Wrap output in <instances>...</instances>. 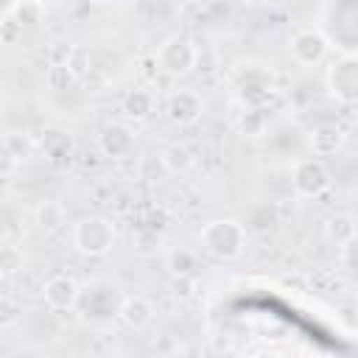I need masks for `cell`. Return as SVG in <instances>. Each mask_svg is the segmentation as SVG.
Wrapping results in <instances>:
<instances>
[{"label":"cell","instance_id":"cell-1","mask_svg":"<svg viewBox=\"0 0 358 358\" xmlns=\"http://www.w3.org/2000/svg\"><path fill=\"white\" fill-rule=\"evenodd\" d=\"M199 246L218 260H232L246 246V227L235 218H215L199 232Z\"/></svg>","mask_w":358,"mask_h":358},{"label":"cell","instance_id":"cell-2","mask_svg":"<svg viewBox=\"0 0 358 358\" xmlns=\"http://www.w3.org/2000/svg\"><path fill=\"white\" fill-rule=\"evenodd\" d=\"M120 302H123V294L117 285L106 282V280H95L90 282L87 288L78 291V302L76 308L81 310V319L90 322V324H106L117 316L120 310Z\"/></svg>","mask_w":358,"mask_h":358},{"label":"cell","instance_id":"cell-3","mask_svg":"<svg viewBox=\"0 0 358 358\" xmlns=\"http://www.w3.org/2000/svg\"><path fill=\"white\" fill-rule=\"evenodd\" d=\"M115 243V227L109 218L103 215H90V218H81L76 227H73V246L81 252V255H90V257H101L112 249Z\"/></svg>","mask_w":358,"mask_h":358},{"label":"cell","instance_id":"cell-4","mask_svg":"<svg viewBox=\"0 0 358 358\" xmlns=\"http://www.w3.org/2000/svg\"><path fill=\"white\" fill-rule=\"evenodd\" d=\"M157 64H159L162 73H168L173 78L187 76L199 64V48L187 36H171L157 50Z\"/></svg>","mask_w":358,"mask_h":358},{"label":"cell","instance_id":"cell-5","mask_svg":"<svg viewBox=\"0 0 358 358\" xmlns=\"http://www.w3.org/2000/svg\"><path fill=\"white\" fill-rule=\"evenodd\" d=\"M291 185L296 190V196L302 199H316L322 196L327 187H330V173L324 168L322 159L316 157H305L294 165V176H291Z\"/></svg>","mask_w":358,"mask_h":358},{"label":"cell","instance_id":"cell-6","mask_svg":"<svg viewBox=\"0 0 358 358\" xmlns=\"http://www.w3.org/2000/svg\"><path fill=\"white\" fill-rule=\"evenodd\" d=\"M327 87L333 92L336 101L341 103H352L355 101V90H358V67H355V56L344 53L338 62L330 64L327 70Z\"/></svg>","mask_w":358,"mask_h":358},{"label":"cell","instance_id":"cell-7","mask_svg":"<svg viewBox=\"0 0 358 358\" xmlns=\"http://www.w3.org/2000/svg\"><path fill=\"white\" fill-rule=\"evenodd\" d=\"M39 291H42L45 305L59 313V310H73V308H76L81 285H78L73 277H67V274H56V277H50Z\"/></svg>","mask_w":358,"mask_h":358},{"label":"cell","instance_id":"cell-8","mask_svg":"<svg viewBox=\"0 0 358 358\" xmlns=\"http://www.w3.org/2000/svg\"><path fill=\"white\" fill-rule=\"evenodd\" d=\"M165 112H168L171 123H176V126H193L201 117V112H204V101L193 90H176V92H171V98L165 103Z\"/></svg>","mask_w":358,"mask_h":358},{"label":"cell","instance_id":"cell-9","mask_svg":"<svg viewBox=\"0 0 358 358\" xmlns=\"http://www.w3.org/2000/svg\"><path fill=\"white\" fill-rule=\"evenodd\" d=\"M327 48H330L327 36L322 31H313V28L296 31L291 39V56L299 64H319L327 56Z\"/></svg>","mask_w":358,"mask_h":358},{"label":"cell","instance_id":"cell-10","mask_svg":"<svg viewBox=\"0 0 358 358\" xmlns=\"http://www.w3.org/2000/svg\"><path fill=\"white\" fill-rule=\"evenodd\" d=\"M120 322L131 330H143L154 322V305L145 296H123L120 310H117Z\"/></svg>","mask_w":358,"mask_h":358},{"label":"cell","instance_id":"cell-11","mask_svg":"<svg viewBox=\"0 0 358 358\" xmlns=\"http://www.w3.org/2000/svg\"><path fill=\"white\" fill-rule=\"evenodd\" d=\"M98 145H101V151H103L106 157L120 159V157H129V154H131V148H134V134H131L126 126L112 123V126H106L103 134L98 137Z\"/></svg>","mask_w":358,"mask_h":358},{"label":"cell","instance_id":"cell-12","mask_svg":"<svg viewBox=\"0 0 358 358\" xmlns=\"http://www.w3.org/2000/svg\"><path fill=\"white\" fill-rule=\"evenodd\" d=\"M159 162L165 171L171 173H185L190 165H193V151L185 145V143H171L165 145V151L159 154Z\"/></svg>","mask_w":358,"mask_h":358},{"label":"cell","instance_id":"cell-13","mask_svg":"<svg viewBox=\"0 0 358 358\" xmlns=\"http://www.w3.org/2000/svg\"><path fill=\"white\" fill-rule=\"evenodd\" d=\"M123 112L131 117V120H145L151 112H154V95L143 87L131 90L126 98H123Z\"/></svg>","mask_w":358,"mask_h":358},{"label":"cell","instance_id":"cell-14","mask_svg":"<svg viewBox=\"0 0 358 358\" xmlns=\"http://www.w3.org/2000/svg\"><path fill=\"white\" fill-rule=\"evenodd\" d=\"M341 143H344V134H341L338 129H333V126L316 129V131L310 134V148H313L316 157H330V154H336V151L341 148Z\"/></svg>","mask_w":358,"mask_h":358},{"label":"cell","instance_id":"cell-15","mask_svg":"<svg viewBox=\"0 0 358 358\" xmlns=\"http://www.w3.org/2000/svg\"><path fill=\"white\" fill-rule=\"evenodd\" d=\"M42 148H45V154H48V159L50 162H59V159H70V154H73V140L64 134V131H59V129H50V131H45V137H42Z\"/></svg>","mask_w":358,"mask_h":358},{"label":"cell","instance_id":"cell-16","mask_svg":"<svg viewBox=\"0 0 358 358\" xmlns=\"http://www.w3.org/2000/svg\"><path fill=\"white\" fill-rule=\"evenodd\" d=\"M36 224L45 229V232H56L62 229L64 224V207L59 201H42L36 207Z\"/></svg>","mask_w":358,"mask_h":358},{"label":"cell","instance_id":"cell-17","mask_svg":"<svg viewBox=\"0 0 358 358\" xmlns=\"http://www.w3.org/2000/svg\"><path fill=\"white\" fill-rule=\"evenodd\" d=\"M165 260H168V268H171L176 277H182V274H193V271H196L199 255H196L193 249H185V246H179V249H171Z\"/></svg>","mask_w":358,"mask_h":358},{"label":"cell","instance_id":"cell-18","mask_svg":"<svg viewBox=\"0 0 358 358\" xmlns=\"http://www.w3.org/2000/svg\"><path fill=\"white\" fill-rule=\"evenodd\" d=\"M327 238L336 241V246H344L347 241H355V224L350 215H333L327 221Z\"/></svg>","mask_w":358,"mask_h":358},{"label":"cell","instance_id":"cell-19","mask_svg":"<svg viewBox=\"0 0 358 358\" xmlns=\"http://www.w3.org/2000/svg\"><path fill=\"white\" fill-rule=\"evenodd\" d=\"M0 268L6 274H17V271H25V257H22V249L14 246V243H3L0 246Z\"/></svg>","mask_w":358,"mask_h":358},{"label":"cell","instance_id":"cell-20","mask_svg":"<svg viewBox=\"0 0 358 358\" xmlns=\"http://www.w3.org/2000/svg\"><path fill=\"white\" fill-rule=\"evenodd\" d=\"M20 316H22V310H20L17 299H14V296H8V294H0V330H6V327H11V324H17V322H20Z\"/></svg>","mask_w":358,"mask_h":358},{"label":"cell","instance_id":"cell-21","mask_svg":"<svg viewBox=\"0 0 358 358\" xmlns=\"http://www.w3.org/2000/svg\"><path fill=\"white\" fill-rule=\"evenodd\" d=\"M17 162H20L17 151H11L8 143H0V173H11L17 168Z\"/></svg>","mask_w":358,"mask_h":358},{"label":"cell","instance_id":"cell-22","mask_svg":"<svg viewBox=\"0 0 358 358\" xmlns=\"http://www.w3.org/2000/svg\"><path fill=\"white\" fill-rule=\"evenodd\" d=\"M3 277H6V271H3V268H0V280H3Z\"/></svg>","mask_w":358,"mask_h":358},{"label":"cell","instance_id":"cell-23","mask_svg":"<svg viewBox=\"0 0 358 358\" xmlns=\"http://www.w3.org/2000/svg\"><path fill=\"white\" fill-rule=\"evenodd\" d=\"M95 3H109V0H95Z\"/></svg>","mask_w":358,"mask_h":358}]
</instances>
